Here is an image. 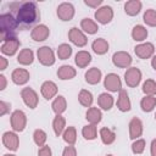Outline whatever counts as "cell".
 <instances>
[{"instance_id":"cell-46","label":"cell","mask_w":156,"mask_h":156,"mask_svg":"<svg viewBox=\"0 0 156 156\" xmlns=\"http://www.w3.org/2000/svg\"><path fill=\"white\" fill-rule=\"evenodd\" d=\"M6 67H7V60H6V57L0 56V69L4 71V69H6Z\"/></svg>"},{"instance_id":"cell-38","label":"cell","mask_w":156,"mask_h":156,"mask_svg":"<svg viewBox=\"0 0 156 156\" xmlns=\"http://www.w3.org/2000/svg\"><path fill=\"white\" fill-rule=\"evenodd\" d=\"M143 91L146 95L155 96L156 95V82L152 79H146L143 84Z\"/></svg>"},{"instance_id":"cell-4","label":"cell","mask_w":156,"mask_h":156,"mask_svg":"<svg viewBox=\"0 0 156 156\" xmlns=\"http://www.w3.org/2000/svg\"><path fill=\"white\" fill-rule=\"evenodd\" d=\"M37 56H38L39 62L41 65H44V66H52L55 63L54 51L49 46H41V48H39L38 51H37Z\"/></svg>"},{"instance_id":"cell-6","label":"cell","mask_w":156,"mask_h":156,"mask_svg":"<svg viewBox=\"0 0 156 156\" xmlns=\"http://www.w3.org/2000/svg\"><path fill=\"white\" fill-rule=\"evenodd\" d=\"M21 96H22V100L23 102L29 107V108H35L38 106V102H39V98H38V94L29 87L27 88H23L22 91H21Z\"/></svg>"},{"instance_id":"cell-18","label":"cell","mask_w":156,"mask_h":156,"mask_svg":"<svg viewBox=\"0 0 156 156\" xmlns=\"http://www.w3.org/2000/svg\"><path fill=\"white\" fill-rule=\"evenodd\" d=\"M143 134V123L139 118L134 117L129 122V138L130 139H138Z\"/></svg>"},{"instance_id":"cell-49","label":"cell","mask_w":156,"mask_h":156,"mask_svg":"<svg viewBox=\"0 0 156 156\" xmlns=\"http://www.w3.org/2000/svg\"><path fill=\"white\" fill-rule=\"evenodd\" d=\"M151 66H152V68H154V69H156V55L152 57V61H151Z\"/></svg>"},{"instance_id":"cell-2","label":"cell","mask_w":156,"mask_h":156,"mask_svg":"<svg viewBox=\"0 0 156 156\" xmlns=\"http://www.w3.org/2000/svg\"><path fill=\"white\" fill-rule=\"evenodd\" d=\"M38 18V9L34 2H23L17 11V21L23 24H32Z\"/></svg>"},{"instance_id":"cell-33","label":"cell","mask_w":156,"mask_h":156,"mask_svg":"<svg viewBox=\"0 0 156 156\" xmlns=\"http://www.w3.org/2000/svg\"><path fill=\"white\" fill-rule=\"evenodd\" d=\"M100 138H101V141H102L105 145H110V144H112V143L115 141L116 134H115V132H112L111 129L104 127V128L100 129Z\"/></svg>"},{"instance_id":"cell-28","label":"cell","mask_w":156,"mask_h":156,"mask_svg":"<svg viewBox=\"0 0 156 156\" xmlns=\"http://www.w3.org/2000/svg\"><path fill=\"white\" fill-rule=\"evenodd\" d=\"M98 104L102 110H110L113 106V96L107 93H102L98 98Z\"/></svg>"},{"instance_id":"cell-47","label":"cell","mask_w":156,"mask_h":156,"mask_svg":"<svg viewBox=\"0 0 156 156\" xmlns=\"http://www.w3.org/2000/svg\"><path fill=\"white\" fill-rule=\"evenodd\" d=\"M6 84H7V80H6V77L4 74L0 76V90H4L6 88Z\"/></svg>"},{"instance_id":"cell-13","label":"cell","mask_w":156,"mask_h":156,"mask_svg":"<svg viewBox=\"0 0 156 156\" xmlns=\"http://www.w3.org/2000/svg\"><path fill=\"white\" fill-rule=\"evenodd\" d=\"M134 51H135L138 57L145 60V58H149V57H151L154 55L155 46L151 43H141V44H139V45H136L134 48Z\"/></svg>"},{"instance_id":"cell-35","label":"cell","mask_w":156,"mask_h":156,"mask_svg":"<svg viewBox=\"0 0 156 156\" xmlns=\"http://www.w3.org/2000/svg\"><path fill=\"white\" fill-rule=\"evenodd\" d=\"M82 134L85 139L88 140H94L98 136V130H96V126L95 124H87L83 127L82 129Z\"/></svg>"},{"instance_id":"cell-12","label":"cell","mask_w":156,"mask_h":156,"mask_svg":"<svg viewBox=\"0 0 156 156\" xmlns=\"http://www.w3.org/2000/svg\"><path fill=\"white\" fill-rule=\"evenodd\" d=\"M2 144L6 149L11 151H16L20 145V139L15 132H5L2 134Z\"/></svg>"},{"instance_id":"cell-1","label":"cell","mask_w":156,"mask_h":156,"mask_svg":"<svg viewBox=\"0 0 156 156\" xmlns=\"http://www.w3.org/2000/svg\"><path fill=\"white\" fill-rule=\"evenodd\" d=\"M17 18H15L11 13H2L0 16V33H1V40H9L15 37V32L17 28Z\"/></svg>"},{"instance_id":"cell-16","label":"cell","mask_w":156,"mask_h":156,"mask_svg":"<svg viewBox=\"0 0 156 156\" xmlns=\"http://www.w3.org/2000/svg\"><path fill=\"white\" fill-rule=\"evenodd\" d=\"M11 79L15 84L23 85L29 80V72L24 68H16L11 74Z\"/></svg>"},{"instance_id":"cell-39","label":"cell","mask_w":156,"mask_h":156,"mask_svg":"<svg viewBox=\"0 0 156 156\" xmlns=\"http://www.w3.org/2000/svg\"><path fill=\"white\" fill-rule=\"evenodd\" d=\"M143 20L144 22L150 26V27H156V11L152 10V9H149L144 12V16H143Z\"/></svg>"},{"instance_id":"cell-43","label":"cell","mask_w":156,"mask_h":156,"mask_svg":"<svg viewBox=\"0 0 156 156\" xmlns=\"http://www.w3.org/2000/svg\"><path fill=\"white\" fill-rule=\"evenodd\" d=\"M38 156H52V152H51V149L46 145L41 146L38 151Z\"/></svg>"},{"instance_id":"cell-44","label":"cell","mask_w":156,"mask_h":156,"mask_svg":"<svg viewBox=\"0 0 156 156\" xmlns=\"http://www.w3.org/2000/svg\"><path fill=\"white\" fill-rule=\"evenodd\" d=\"M84 4H85L87 6H89V7L98 9V7L102 4V1H101V0H84Z\"/></svg>"},{"instance_id":"cell-52","label":"cell","mask_w":156,"mask_h":156,"mask_svg":"<svg viewBox=\"0 0 156 156\" xmlns=\"http://www.w3.org/2000/svg\"><path fill=\"white\" fill-rule=\"evenodd\" d=\"M155 118H156V115H155Z\"/></svg>"},{"instance_id":"cell-30","label":"cell","mask_w":156,"mask_h":156,"mask_svg":"<svg viewBox=\"0 0 156 156\" xmlns=\"http://www.w3.org/2000/svg\"><path fill=\"white\" fill-rule=\"evenodd\" d=\"M80 28L88 34H95L99 29V26L96 22H94L90 18H83L80 22Z\"/></svg>"},{"instance_id":"cell-3","label":"cell","mask_w":156,"mask_h":156,"mask_svg":"<svg viewBox=\"0 0 156 156\" xmlns=\"http://www.w3.org/2000/svg\"><path fill=\"white\" fill-rule=\"evenodd\" d=\"M27 124L26 113L21 110H16L11 115V127L15 132H23Z\"/></svg>"},{"instance_id":"cell-11","label":"cell","mask_w":156,"mask_h":156,"mask_svg":"<svg viewBox=\"0 0 156 156\" xmlns=\"http://www.w3.org/2000/svg\"><path fill=\"white\" fill-rule=\"evenodd\" d=\"M57 16L61 21H71L74 16V7L71 2H62L57 7Z\"/></svg>"},{"instance_id":"cell-40","label":"cell","mask_w":156,"mask_h":156,"mask_svg":"<svg viewBox=\"0 0 156 156\" xmlns=\"http://www.w3.org/2000/svg\"><path fill=\"white\" fill-rule=\"evenodd\" d=\"M33 140L38 146H44L46 141V133L43 129H37L33 133Z\"/></svg>"},{"instance_id":"cell-29","label":"cell","mask_w":156,"mask_h":156,"mask_svg":"<svg viewBox=\"0 0 156 156\" xmlns=\"http://www.w3.org/2000/svg\"><path fill=\"white\" fill-rule=\"evenodd\" d=\"M51 107H52V111H54L56 115L63 113V112L66 111V107H67V102H66L65 96H62V95L56 96V99L52 101Z\"/></svg>"},{"instance_id":"cell-15","label":"cell","mask_w":156,"mask_h":156,"mask_svg":"<svg viewBox=\"0 0 156 156\" xmlns=\"http://www.w3.org/2000/svg\"><path fill=\"white\" fill-rule=\"evenodd\" d=\"M50 34V29L45 24H38L32 29L30 37L35 41H44Z\"/></svg>"},{"instance_id":"cell-48","label":"cell","mask_w":156,"mask_h":156,"mask_svg":"<svg viewBox=\"0 0 156 156\" xmlns=\"http://www.w3.org/2000/svg\"><path fill=\"white\" fill-rule=\"evenodd\" d=\"M150 152H151V156H156V139H154V140L151 141Z\"/></svg>"},{"instance_id":"cell-25","label":"cell","mask_w":156,"mask_h":156,"mask_svg":"<svg viewBox=\"0 0 156 156\" xmlns=\"http://www.w3.org/2000/svg\"><path fill=\"white\" fill-rule=\"evenodd\" d=\"M91 49L94 50L95 54H98V55H104V54H106L107 50H108V43H107L104 38H98V39H95V40L93 41Z\"/></svg>"},{"instance_id":"cell-7","label":"cell","mask_w":156,"mask_h":156,"mask_svg":"<svg viewBox=\"0 0 156 156\" xmlns=\"http://www.w3.org/2000/svg\"><path fill=\"white\" fill-rule=\"evenodd\" d=\"M104 87L108 90V91H112V93H116V91H119L122 90V82H121V78L115 74V73H110L105 77L104 79Z\"/></svg>"},{"instance_id":"cell-51","label":"cell","mask_w":156,"mask_h":156,"mask_svg":"<svg viewBox=\"0 0 156 156\" xmlns=\"http://www.w3.org/2000/svg\"><path fill=\"white\" fill-rule=\"evenodd\" d=\"M106 156H112V155H106Z\"/></svg>"},{"instance_id":"cell-26","label":"cell","mask_w":156,"mask_h":156,"mask_svg":"<svg viewBox=\"0 0 156 156\" xmlns=\"http://www.w3.org/2000/svg\"><path fill=\"white\" fill-rule=\"evenodd\" d=\"M141 10V2L139 0H129L124 4V11L129 16H135Z\"/></svg>"},{"instance_id":"cell-31","label":"cell","mask_w":156,"mask_h":156,"mask_svg":"<svg viewBox=\"0 0 156 156\" xmlns=\"http://www.w3.org/2000/svg\"><path fill=\"white\" fill-rule=\"evenodd\" d=\"M65 127H66V119L61 115H56V117L54 118V122H52V128H54L56 136H60L61 134H63Z\"/></svg>"},{"instance_id":"cell-23","label":"cell","mask_w":156,"mask_h":156,"mask_svg":"<svg viewBox=\"0 0 156 156\" xmlns=\"http://www.w3.org/2000/svg\"><path fill=\"white\" fill-rule=\"evenodd\" d=\"M101 117H102V113H101V111L98 107H89L88 111H87V113H85L87 121L90 124H95V126L98 123H100Z\"/></svg>"},{"instance_id":"cell-22","label":"cell","mask_w":156,"mask_h":156,"mask_svg":"<svg viewBox=\"0 0 156 156\" xmlns=\"http://www.w3.org/2000/svg\"><path fill=\"white\" fill-rule=\"evenodd\" d=\"M100 80H101V71L99 68L93 67L85 72V82L87 83L94 85V84H98Z\"/></svg>"},{"instance_id":"cell-5","label":"cell","mask_w":156,"mask_h":156,"mask_svg":"<svg viewBox=\"0 0 156 156\" xmlns=\"http://www.w3.org/2000/svg\"><path fill=\"white\" fill-rule=\"evenodd\" d=\"M141 80V72L136 67H129L124 73V82L128 87L135 88Z\"/></svg>"},{"instance_id":"cell-10","label":"cell","mask_w":156,"mask_h":156,"mask_svg":"<svg viewBox=\"0 0 156 156\" xmlns=\"http://www.w3.org/2000/svg\"><path fill=\"white\" fill-rule=\"evenodd\" d=\"M68 38H69V40H71L76 46H79V48L85 46L87 43H88V39H87L85 34H84L80 29H78L77 27H73V28L69 29V32H68Z\"/></svg>"},{"instance_id":"cell-36","label":"cell","mask_w":156,"mask_h":156,"mask_svg":"<svg viewBox=\"0 0 156 156\" xmlns=\"http://www.w3.org/2000/svg\"><path fill=\"white\" fill-rule=\"evenodd\" d=\"M63 140L68 145H73L77 141V130L74 127H68L63 132Z\"/></svg>"},{"instance_id":"cell-32","label":"cell","mask_w":156,"mask_h":156,"mask_svg":"<svg viewBox=\"0 0 156 156\" xmlns=\"http://www.w3.org/2000/svg\"><path fill=\"white\" fill-rule=\"evenodd\" d=\"M140 106L144 112H151L156 107V96H150V95L144 96L140 101Z\"/></svg>"},{"instance_id":"cell-42","label":"cell","mask_w":156,"mask_h":156,"mask_svg":"<svg viewBox=\"0 0 156 156\" xmlns=\"http://www.w3.org/2000/svg\"><path fill=\"white\" fill-rule=\"evenodd\" d=\"M62 156H77V150L74 149L73 145H68L63 149V154Z\"/></svg>"},{"instance_id":"cell-14","label":"cell","mask_w":156,"mask_h":156,"mask_svg":"<svg viewBox=\"0 0 156 156\" xmlns=\"http://www.w3.org/2000/svg\"><path fill=\"white\" fill-rule=\"evenodd\" d=\"M20 40L17 38H12V39H9V40H5L2 41V45H1V52L4 55H7V56H12L17 52L18 48H20Z\"/></svg>"},{"instance_id":"cell-27","label":"cell","mask_w":156,"mask_h":156,"mask_svg":"<svg viewBox=\"0 0 156 156\" xmlns=\"http://www.w3.org/2000/svg\"><path fill=\"white\" fill-rule=\"evenodd\" d=\"M147 37V29L141 26V24H136L133 27L132 29V38L135 41H144Z\"/></svg>"},{"instance_id":"cell-34","label":"cell","mask_w":156,"mask_h":156,"mask_svg":"<svg viewBox=\"0 0 156 156\" xmlns=\"http://www.w3.org/2000/svg\"><path fill=\"white\" fill-rule=\"evenodd\" d=\"M78 100L80 102L82 106L84 107H90L91 104H93V95L90 91L85 90V89H82L78 94Z\"/></svg>"},{"instance_id":"cell-24","label":"cell","mask_w":156,"mask_h":156,"mask_svg":"<svg viewBox=\"0 0 156 156\" xmlns=\"http://www.w3.org/2000/svg\"><path fill=\"white\" fill-rule=\"evenodd\" d=\"M34 60V54L30 49H23L20 51L18 56H17V61L20 65H23V66H28L33 62Z\"/></svg>"},{"instance_id":"cell-20","label":"cell","mask_w":156,"mask_h":156,"mask_svg":"<svg viewBox=\"0 0 156 156\" xmlns=\"http://www.w3.org/2000/svg\"><path fill=\"white\" fill-rule=\"evenodd\" d=\"M74 62L76 65L79 67V68H84L87 67L90 62H91V55L88 52V51H78L76 54V58H74Z\"/></svg>"},{"instance_id":"cell-45","label":"cell","mask_w":156,"mask_h":156,"mask_svg":"<svg viewBox=\"0 0 156 156\" xmlns=\"http://www.w3.org/2000/svg\"><path fill=\"white\" fill-rule=\"evenodd\" d=\"M9 111H10V104L5 101H0V116L6 115Z\"/></svg>"},{"instance_id":"cell-19","label":"cell","mask_w":156,"mask_h":156,"mask_svg":"<svg viewBox=\"0 0 156 156\" xmlns=\"http://www.w3.org/2000/svg\"><path fill=\"white\" fill-rule=\"evenodd\" d=\"M117 107L119 111L122 112H127L130 110L132 105H130V100H129V96L127 94L126 90H119V94H118V99H117Z\"/></svg>"},{"instance_id":"cell-41","label":"cell","mask_w":156,"mask_h":156,"mask_svg":"<svg viewBox=\"0 0 156 156\" xmlns=\"http://www.w3.org/2000/svg\"><path fill=\"white\" fill-rule=\"evenodd\" d=\"M144 150H145V140H144V139H136V140L132 144V151H133L135 155L143 154Z\"/></svg>"},{"instance_id":"cell-50","label":"cell","mask_w":156,"mask_h":156,"mask_svg":"<svg viewBox=\"0 0 156 156\" xmlns=\"http://www.w3.org/2000/svg\"><path fill=\"white\" fill-rule=\"evenodd\" d=\"M4 156H16V155H12V154H5Z\"/></svg>"},{"instance_id":"cell-17","label":"cell","mask_w":156,"mask_h":156,"mask_svg":"<svg viewBox=\"0 0 156 156\" xmlns=\"http://www.w3.org/2000/svg\"><path fill=\"white\" fill-rule=\"evenodd\" d=\"M40 93H41V95L46 100H50L54 96H56V94H57V85L54 82H51V80H46V82H44L41 84Z\"/></svg>"},{"instance_id":"cell-8","label":"cell","mask_w":156,"mask_h":156,"mask_svg":"<svg viewBox=\"0 0 156 156\" xmlns=\"http://www.w3.org/2000/svg\"><path fill=\"white\" fill-rule=\"evenodd\" d=\"M112 62L119 68H128L132 65V56L126 51H117L112 56Z\"/></svg>"},{"instance_id":"cell-21","label":"cell","mask_w":156,"mask_h":156,"mask_svg":"<svg viewBox=\"0 0 156 156\" xmlns=\"http://www.w3.org/2000/svg\"><path fill=\"white\" fill-rule=\"evenodd\" d=\"M77 74L76 69L72 67V66H68V65H63L61 66L58 69H57V77L62 80H67V79H72L74 78Z\"/></svg>"},{"instance_id":"cell-37","label":"cell","mask_w":156,"mask_h":156,"mask_svg":"<svg viewBox=\"0 0 156 156\" xmlns=\"http://www.w3.org/2000/svg\"><path fill=\"white\" fill-rule=\"evenodd\" d=\"M72 55V48L68 44H61L57 48V56L60 60H67Z\"/></svg>"},{"instance_id":"cell-9","label":"cell","mask_w":156,"mask_h":156,"mask_svg":"<svg viewBox=\"0 0 156 156\" xmlns=\"http://www.w3.org/2000/svg\"><path fill=\"white\" fill-rule=\"evenodd\" d=\"M113 18V10L111 6H102L95 11V20L101 24H107Z\"/></svg>"}]
</instances>
